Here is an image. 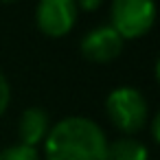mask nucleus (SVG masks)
Instances as JSON below:
<instances>
[{"label":"nucleus","mask_w":160,"mask_h":160,"mask_svg":"<svg viewBox=\"0 0 160 160\" xmlns=\"http://www.w3.org/2000/svg\"><path fill=\"white\" fill-rule=\"evenodd\" d=\"M101 2H103V0H75L77 9L81 7L83 11H94V9H99V7H101Z\"/></svg>","instance_id":"9d476101"},{"label":"nucleus","mask_w":160,"mask_h":160,"mask_svg":"<svg viewBox=\"0 0 160 160\" xmlns=\"http://www.w3.org/2000/svg\"><path fill=\"white\" fill-rule=\"evenodd\" d=\"M121 51H123V38L110 24L92 29L81 40V55L94 64L112 62L114 57L121 55Z\"/></svg>","instance_id":"39448f33"},{"label":"nucleus","mask_w":160,"mask_h":160,"mask_svg":"<svg viewBox=\"0 0 160 160\" xmlns=\"http://www.w3.org/2000/svg\"><path fill=\"white\" fill-rule=\"evenodd\" d=\"M105 112L112 125L123 134H136L147 125L149 108L142 92L136 88H116L105 99Z\"/></svg>","instance_id":"f03ea898"},{"label":"nucleus","mask_w":160,"mask_h":160,"mask_svg":"<svg viewBox=\"0 0 160 160\" xmlns=\"http://www.w3.org/2000/svg\"><path fill=\"white\" fill-rule=\"evenodd\" d=\"M0 2H16V0H0Z\"/></svg>","instance_id":"f8f14e48"},{"label":"nucleus","mask_w":160,"mask_h":160,"mask_svg":"<svg viewBox=\"0 0 160 160\" xmlns=\"http://www.w3.org/2000/svg\"><path fill=\"white\" fill-rule=\"evenodd\" d=\"M158 125H160V116L156 114L153 116V121H151V138L158 142V138H160V134H158Z\"/></svg>","instance_id":"9b49d317"},{"label":"nucleus","mask_w":160,"mask_h":160,"mask_svg":"<svg viewBox=\"0 0 160 160\" xmlns=\"http://www.w3.org/2000/svg\"><path fill=\"white\" fill-rule=\"evenodd\" d=\"M48 132H51V116L46 114V110L27 108L22 112L20 123H18V136H20L22 145H29V147L38 149V145L46 140Z\"/></svg>","instance_id":"423d86ee"},{"label":"nucleus","mask_w":160,"mask_h":160,"mask_svg":"<svg viewBox=\"0 0 160 160\" xmlns=\"http://www.w3.org/2000/svg\"><path fill=\"white\" fill-rule=\"evenodd\" d=\"M0 160H40V153L35 147L18 142V145H11L0 151Z\"/></svg>","instance_id":"6e6552de"},{"label":"nucleus","mask_w":160,"mask_h":160,"mask_svg":"<svg viewBox=\"0 0 160 160\" xmlns=\"http://www.w3.org/2000/svg\"><path fill=\"white\" fill-rule=\"evenodd\" d=\"M9 101H11V90H9V83L5 79V75L0 72V116H2L9 108Z\"/></svg>","instance_id":"1a4fd4ad"},{"label":"nucleus","mask_w":160,"mask_h":160,"mask_svg":"<svg viewBox=\"0 0 160 160\" xmlns=\"http://www.w3.org/2000/svg\"><path fill=\"white\" fill-rule=\"evenodd\" d=\"M35 22L48 38H64L77 22L75 0H40L35 9Z\"/></svg>","instance_id":"20e7f679"},{"label":"nucleus","mask_w":160,"mask_h":160,"mask_svg":"<svg viewBox=\"0 0 160 160\" xmlns=\"http://www.w3.org/2000/svg\"><path fill=\"white\" fill-rule=\"evenodd\" d=\"M108 160H149V151L140 140L125 136L108 145Z\"/></svg>","instance_id":"0eeeda50"},{"label":"nucleus","mask_w":160,"mask_h":160,"mask_svg":"<svg viewBox=\"0 0 160 160\" xmlns=\"http://www.w3.org/2000/svg\"><path fill=\"white\" fill-rule=\"evenodd\" d=\"M110 16V27L123 38V42L136 40L151 31L156 22V2L153 0H112Z\"/></svg>","instance_id":"7ed1b4c3"},{"label":"nucleus","mask_w":160,"mask_h":160,"mask_svg":"<svg viewBox=\"0 0 160 160\" xmlns=\"http://www.w3.org/2000/svg\"><path fill=\"white\" fill-rule=\"evenodd\" d=\"M103 129L86 116H66L55 123L44 140L46 160H108Z\"/></svg>","instance_id":"f257e3e1"}]
</instances>
